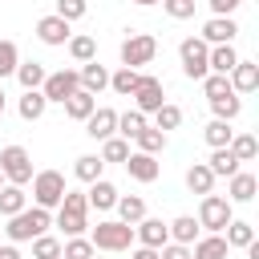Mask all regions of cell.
<instances>
[{
  "instance_id": "cell-1",
  "label": "cell",
  "mask_w": 259,
  "mask_h": 259,
  "mask_svg": "<svg viewBox=\"0 0 259 259\" xmlns=\"http://www.w3.org/2000/svg\"><path fill=\"white\" fill-rule=\"evenodd\" d=\"M49 227H53V214H49L45 206H24L20 214H12V219H8V227H4V231H8V239H12V243H28V239L45 235Z\"/></svg>"
},
{
  "instance_id": "cell-2",
  "label": "cell",
  "mask_w": 259,
  "mask_h": 259,
  "mask_svg": "<svg viewBox=\"0 0 259 259\" xmlns=\"http://www.w3.org/2000/svg\"><path fill=\"white\" fill-rule=\"evenodd\" d=\"M89 202H85V194L81 190H65V198H61V214H57V227L69 235V239H77L85 227H89Z\"/></svg>"
},
{
  "instance_id": "cell-3",
  "label": "cell",
  "mask_w": 259,
  "mask_h": 259,
  "mask_svg": "<svg viewBox=\"0 0 259 259\" xmlns=\"http://www.w3.org/2000/svg\"><path fill=\"white\" fill-rule=\"evenodd\" d=\"M89 243H93V251H130L134 227H125V223H117V219H105V223L93 227Z\"/></svg>"
},
{
  "instance_id": "cell-4",
  "label": "cell",
  "mask_w": 259,
  "mask_h": 259,
  "mask_svg": "<svg viewBox=\"0 0 259 259\" xmlns=\"http://www.w3.org/2000/svg\"><path fill=\"white\" fill-rule=\"evenodd\" d=\"M0 174H4L8 186L32 182V158H28V150L24 146H4L0 150Z\"/></svg>"
},
{
  "instance_id": "cell-5",
  "label": "cell",
  "mask_w": 259,
  "mask_h": 259,
  "mask_svg": "<svg viewBox=\"0 0 259 259\" xmlns=\"http://www.w3.org/2000/svg\"><path fill=\"white\" fill-rule=\"evenodd\" d=\"M65 174L61 170H40V174H32V198H36V206H61V198H65Z\"/></svg>"
},
{
  "instance_id": "cell-6",
  "label": "cell",
  "mask_w": 259,
  "mask_h": 259,
  "mask_svg": "<svg viewBox=\"0 0 259 259\" xmlns=\"http://www.w3.org/2000/svg\"><path fill=\"white\" fill-rule=\"evenodd\" d=\"M231 219H235V210H231V202H227L223 194H202V206H198V227H206L210 235H223Z\"/></svg>"
},
{
  "instance_id": "cell-7",
  "label": "cell",
  "mask_w": 259,
  "mask_h": 259,
  "mask_svg": "<svg viewBox=\"0 0 259 259\" xmlns=\"http://www.w3.org/2000/svg\"><path fill=\"white\" fill-rule=\"evenodd\" d=\"M206 53H210V45L202 40V36H186L182 45H178V57H182V73L190 77V81H202L210 69H206Z\"/></svg>"
},
{
  "instance_id": "cell-8",
  "label": "cell",
  "mask_w": 259,
  "mask_h": 259,
  "mask_svg": "<svg viewBox=\"0 0 259 259\" xmlns=\"http://www.w3.org/2000/svg\"><path fill=\"white\" fill-rule=\"evenodd\" d=\"M154 53H158V40H154L150 32H134V36L121 40V65H125V69H142V65H150Z\"/></svg>"
},
{
  "instance_id": "cell-9",
  "label": "cell",
  "mask_w": 259,
  "mask_h": 259,
  "mask_svg": "<svg viewBox=\"0 0 259 259\" xmlns=\"http://www.w3.org/2000/svg\"><path fill=\"white\" fill-rule=\"evenodd\" d=\"M81 89V81H77V69H57V73H45V85H40V93H45V101H69L73 93Z\"/></svg>"
},
{
  "instance_id": "cell-10",
  "label": "cell",
  "mask_w": 259,
  "mask_h": 259,
  "mask_svg": "<svg viewBox=\"0 0 259 259\" xmlns=\"http://www.w3.org/2000/svg\"><path fill=\"white\" fill-rule=\"evenodd\" d=\"M130 97H134V109H138V113H154V109L166 105V93H162V81H158V77H142Z\"/></svg>"
},
{
  "instance_id": "cell-11",
  "label": "cell",
  "mask_w": 259,
  "mask_h": 259,
  "mask_svg": "<svg viewBox=\"0 0 259 259\" xmlns=\"http://www.w3.org/2000/svg\"><path fill=\"white\" fill-rule=\"evenodd\" d=\"M134 239L142 243V247H166L170 243V231H166V223L162 219H142V223H134Z\"/></svg>"
},
{
  "instance_id": "cell-12",
  "label": "cell",
  "mask_w": 259,
  "mask_h": 259,
  "mask_svg": "<svg viewBox=\"0 0 259 259\" xmlns=\"http://www.w3.org/2000/svg\"><path fill=\"white\" fill-rule=\"evenodd\" d=\"M227 81H231V89H235V93H255V89H259V65L239 57V65L227 73Z\"/></svg>"
},
{
  "instance_id": "cell-13",
  "label": "cell",
  "mask_w": 259,
  "mask_h": 259,
  "mask_svg": "<svg viewBox=\"0 0 259 259\" xmlns=\"http://www.w3.org/2000/svg\"><path fill=\"white\" fill-rule=\"evenodd\" d=\"M235 32H239V24H235L231 16H210V20L202 24V40H206V45H231Z\"/></svg>"
},
{
  "instance_id": "cell-14",
  "label": "cell",
  "mask_w": 259,
  "mask_h": 259,
  "mask_svg": "<svg viewBox=\"0 0 259 259\" xmlns=\"http://www.w3.org/2000/svg\"><path fill=\"white\" fill-rule=\"evenodd\" d=\"M113 130H117V113H113V109H93V113L85 117V134H89L93 142L113 138Z\"/></svg>"
},
{
  "instance_id": "cell-15",
  "label": "cell",
  "mask_w": 259,
  "mask_h": 259,
  "mask_svg": "<svg viewBox=\"0 0 259 259\" xmlns=\"http://www.w3.org/2000/svg\"><path fill=\"white\" fill-rule=\"evenodd\" d=\"M77 81H81V89L85 93H101V89H109V69L105 65H97V61H89V65H81L77 69Z\"/></svg>"
},
{
  "instance_id": "cell-16",
  "label": "cell",
  "mask_w": 259,
  "mask_h": 259,
  "mask_svg": "<svg viewBox=\"0 0 259 259\" xmlns=\"http://www.w3.org/2000/svg\"><path fill=\"white\" fill-rule=\"evenodd\" d=\"M121 166L130 170V178H134V182H154V178H158V170H162L154 154H130Z\"/></svg>"
},
{
  "instance_id": "cell-17",
  "label": "cell",
  "mask_w": 259,
  "mask_h": 259,
  "mask_svg": "<svg viewBox=\"0 0 259 259\" xmlns=\"http://www.w3.org/2000/svg\"><path fill=\"white\" fill-rule=\"evenodd\" d=\"M85 202H89V206H97V210H113V206H117V186H113V182H105V178H97V182H89Z\"/></svg>"
},
{
  "instance_id": "cell-18",
  "label": "cell",
  "mask_w": 259,
  "mask_h": 259,
  "mask_svg": "<svg viewBox=\"0 0 259 259\" xmlns=\"http://www.w3.org/2000/svg\"><path fill=\"white\" fill-rule=\"evenodd\" d=\"M36 36H40L45 45H65V40H69V24H65L61 16H40V20H36Z\"/></svg>"
},
{
  "instance_id": "cell-19",
  "label": "cell",
  "mask_w": 259,
  "mask_h": 259,
  "mask_svg": "<svg viewBox=\"0 0 259 259\" xmlns=\"http://www.w3.org/2000/svg\"><path fill=\"white\" fill-rule=\"evenodd\" d=\"M235 65H239V53H235L231 45H210V53H206V69H210V73H223V77H227Z\"/></svg>"
},
{
  "instance_id": "cell-20",
  "label": "cell",
  "mask_w": 259,
  "mask_h": 259,
  "mask_svg": "<svg viewBox=\"0 0 259 259\" xmlns=\"http://www.w3.org/2000/svg\"><path fill=\"white\" fill-rule=\"evenodd\" d=\"M255 190H259V178L247 174V170H239V174H231V198L227 202H251Z\"/></svg>"
},
{
  "instance_id": "cell-21",
  "label": "cell",
  "mask_w": 259,
  "mask_h": 259,
  "mask_svg": "<svg viewBox=\"0 0 259 259\" xmlns=\"http://www.w3.org/2000/svg\"><path fill=\"white\" fill-rule=\"evenodd\" d=\"M166 231H170V243H182V247H190V243L198 239V219H190V214H178L174 223H166Z\"/></svg>"
},
{
  "instance_id": "cell-22",
  "label": "cell",
  "mask_w": 259,
  "mask_h": 259,
  "mask_svg": "<svg viewBox=\"0 0 259 259\" xmlns=\"http://www.w3.org/2000/svg\"><path fill=\"white\" fill-rule=\"evenodd\" d=\"M24 206H28L24 186H8V182H4V186H0V214H4V219H12V214H20Z\"/></svg>"
},
{
  "instance_id": "cell-23",
  "label": "cell",
  "mask_w": 259,
  "mask_h": 259,
  "mask_svg": "<svg viewBox=\"0 0 259 259\" xmlns=\"http://www.w3.org/2000/svg\"><path fill=\"white\" fill-rule=\"evenodd\" d=\"M227 239L223 235H206V239H194V251H190V259H227Z\"/></svg>"
},
{
  "instance_id": "cell-24",
  "label": "cell",
  "mask_w": 259,
  "mask_h": 259,
  "mask_svg": "<svg viewBox=\"0 0 259 259\" xmlns=\"http://www.w3.org/2000/svg\"><path fill=\"white\" fill-rule=\"evenodd\" d=\"M186 186H190V194H210V190H214L210 166H206V162H194V166L186 170Z\"/></svg>"
},
{
  "instance_id": "cell-25",
  "label": "cell",
  "mask_w": 259,
  "mask_h": 259,
  "mask_svg": "<svg viewBox=\"0 0 259 259\" xmlns=\"http://www.w3.org/2000/svg\"><path fill=\"white\" fill-rule=\"evenodd\" d=\"M117 223H125V227H134V223H142L146 219V202L138 198V194H117Z\"/></svg>"
},
{
  "instance_id": "cell-26",
  "label": "cell",
  "mask_w": 259,
  "mask_h": 259,
  "mask_svg": "<svg viewBox=\"0 0 259 259\" xmlns=\"http://www.w3.org/2000/svg\"><path fill=\"white\" fill-rule=\"evenodd\" d=\"M93 109H97V97H93V93H85V89H77V93L65 101V113H69L73 121H85Z\"/></svg>"
},
{
  "instance_id": "cell-27",
  "label": "cell",
  "mask_w": 259,
  "mask_h": 259,
  "mask_svg": "<svg viewBox=\"0 0 259 259\" xmlns=\"http://www.w3.org/2000/svg\"><path fill=\"white\" fill-rule=\"evenodd\" d=\"M45 105H49V101H45L40 89H24V97H20V117H24V121H40V117H45Z\"/></svg>"
},
{
  "instance_id": "cell-28",
  "label": "cell",
  "mask_w": 259,
  "mask_h": 259,
  "mask_svg": "<svg viewBox=\"0 0 259 259\" xmlns=\"http://www.w3.org/2000/svg\"><path fill=\"white\" fill-rule=\"evenodd\" d=\"M202 138H206V146H210V150H227V146H231V138H235V130H231V121H219V117H214V121L202 130Z\"/></svg>"
},
{
  "instance_id": "cell-29",
  "label": "cell",
  "mask_w": 259,
  "mask_h": 259,
  "mask_svg": "<svg viewBox=\"0 0 259 259\" xmlns=\"http://www.w3.org/2000/svg\"><path fill=\"white\" fill-rule=\"evenodd\" d=\"M16 81H20L24 89H40V85H45V65H40V61H20V65H16Z\"/></svg>"
},
{
  "instance_id": "cell-30",
  "label": "cell",
  "mask_w": 259,
  "mask_h": 259,
  "mask_svg": "<svg viewBox=\"0 0 259 259\" xmlns=\"http://www.w3.org/2000/svg\"><path fill=\"white\" fill-rule=\"evenodd\" d=\"M138 81H142V73H138V69H125V65H121L117 73H109V89L121 93V97H130V93L138 89Z\"/></svg>"
},
{
  "instance_id": "cell-31",
  "label": "cell",
  "mask_w": 259,
  "mask_h": 259,
  "mask_svg": "<svg viewBox=\"0 0 259 259\" xmlns=\"http://www.w3.org/2000/svg\"><path fill=\"white\" fill-rule=\"evenodd\" d=\"M65 45H69V57L81 61V65H89V61L97 57V40H93V36H69Z\"/></svg>"
},
{
  "instance_id": "cell-32",
  "label": "cell",
  "mask_w": 259,
  "mask_h": 259,
  "mask_svg": "<svg viewBox=\"0 0 259 259\" xmlns=\"http://www.w3.org/2000/svg\"><path fill=\"white\" fill-rule=\"evenodd\" d=\"M134 142H138V154H154V158H158V154L166 150V134H162V130H150V125H146Z\"/></svg>"
},
{
  "instance_id": "cell-33",
  "label": "cell",
  "mask_w": 259,
  "mask_h": 259,
  "mask_svg": "<svg viewBox=\"0 0 259 259\" xmlns=\"http://www.w3.org/2000/svg\"><path fill=\"white\" fill-rule=\"evenodd\" d=\"M227 150L235 154V162H251V158L259 154V142H255V134H235Z\"/></svg>"
},
{
  "instance_id": "cell-34",
  "label": "cell",
  "mask_w": 259,
  "mask_h": 259,
  "mask_svg": "<svg viewBox=\"0 0 259 259\" xmlns=\"http://www.w3.org/2000/svg\"><path fill=\"white\" fill-rule=\"evenodd\" d=\"M206 166H210V174H214V178H231V174H239V162H235V154H231V150H214Z\"/></svg>"
},
{
  "instance_id": "cell-35",
  "label": "cell",
  "mask_w": 259,
  "mask_h": 259,
  "mask_svg": "<svg viewBox=\"0 0 259 259\" xmlns=\"http://www.w3.org/2000/svg\"><path fill=\"white\" fill-rule=\"evenodd\" d=\"M101 166H105V162H101L97 154H81V158L73 162V174H77L81 182H97V178H101Z\"/></svg>"
},
{
  "instance_id": "cell-36",
  "label": "cell",
  "mask_w": 259,
  "mask_h": 259,
  "mask_svg": "<svg viewBox=\"0 0 259 259\" xmlns=\"http://www.w3.org/2000/svg\"><path fill=\"white\" fill-rule=\"evenodd\" d=\"M223 239H227V247H247V243H255V227H251V223H239V219H231Z\"/></svg>"
},
{
  "instance_id": "cell-37",
  "label": "cell",
  "mask_w": 259,
  "mask_h": 259,
  "mask_svg": "<svg viewBox=\"0 0 259 259\" xmlns=\"http://www.w3.org/2000/svg\"><path fill=\"white\" fill-rule=\"evenodd\" d=\"M117 130H121V138H125V142H130V138H138V134L146 130V113H138V109L117 113Z\"/></svg>"
},
{
  "instance_id": "cell-38",
  "label": "cell",
  "mask_w": 259,
  "mask_h": 259,
  "mask_svg": "<svg viewBox=\"0 0 259 259\" xmlns=\"http://www.w3.org/2000/svg\"><path fill=\"white\" fill-rule=\"evenodd\" d=\"M202 93H206L210 101H219V97H231L235 89H231V81H227L223 73H206V77H202Z\"/></svg>"
},
{
  "instance_id": "cell-39",
  "label": "cell",
  "mask_w": 259,
  "mask_h": 259,
  "mask_svg": "<svg viewBox=\"0 0 259 259\" xmlns=\"http://www.w3.org/2000/svg\"><path fill=\"white\" fill-rule=\"evenodd\" d=\"M178 125H182V109H178V105H170V101H166L162 109H154V130H162V134H166V130H178Z\"/></svg>"
},
{
  "instance_id": "cell-40",
  "label": "cell",
  "mask_w": 259,
  "mask_h": 259,
  "mask_svg": "<svg viewBox=\"0 0 259 259\" xmlns=\"http://www.w3.org/2000/svg\"><path fill=\"white\" fill-rule=\"evenodd\" d=\"M130 158V142L125 138H105L101 142V162H125Z\"/></svg>"
},
{
  "instance_id": "cell-41",
  "label": "cell",
  "mask_w": 259,
  "mask_h": 259,
  "mask_svg": "<svg viewBox=\"0 0 259 259\" xmlns=\"http://www.w3.org/2000/svg\"><path fill=\"white\" fill-rule=\"evenodd\" d=\"M32 259H61V239L36 235V239H32Z\"/></svg>"
},
{
  "instance_id": "cell-42",
  "label": "cell",
  "mask_w": 259,
  "mask_h": 259,
  "mask_svg": "<svg viewBox=\"0 0 259 259\" xmlns=\"http://www.w3.org/2000/svg\"><path fill=\"white\" fill-rule=\"evenodd\" d=\"M97 251H93V243L89 239H69V243H61V259H93Z\"/></svg>"
},
{
  "instance_id": "cell-43",
  "label": "cell",
  "mask_w": 259,
  "mask_h": 259,
  "mask_svg": "<svg viewBox=\"0 0 259 259\" xmlns=\"http://www.w3.org/2000/svg\"><path fill=\"white\" fill-rule=\"evenodd\" d=\"M210 109H214V117H219V121H231V117H239L243 101H239V93H231V97H219V101H210Z\"/></svg>"
},
{
  "instance_id": "cell-44",
  "label": "cell",
  "mask_w": 259,
  "mask_h": 259,
  "mask_svg": "<svg viewBox=\"0 0 259 259\" xmlns=\"http://www.w3.org/2000/svg\"><path fill=\"white\" fill-rule=\"evenodd\" d=\"M16 65H20L16 45H12V40H0V77H12V73H16Z\"/></svg>"
},
{
  "instance_id": "cell-45",
  "label": "cell",
  "mask_w": 259,
  "mask_h": 259,
  "mask_svg": "<svg viewBox=\"0 0 259 259\" xmlns=\"http://www.w3.org/2000/svg\"><path fill=\"white\" fill-rule=\"evenodd\" d=\"M53 16H61L65 24H73V20L85 16V0H57V12Z\"/></svg>"
},
{
  "instance_id": "cell-46",
  "label": "cell",
  "mask_w": 259,
  "mask_h": 259,
  "mask_svg": "<svg viewBox=\"0 0 259 259\" xmlns=\"http://www.w3.org/2000/svg\"><path fill=\"white\" fill-rule=\"evenodd\" d=\"M162 8H166L170 20H190L194 16V0H162Z\"/></svg>"
},
{
  "instance_id": "cell-47",
  "label": "cell",
  "mask_w": 259,
  "mask_h": 259,
  "mask_svg": "<svg viewBox=\"0 0 259 259\" xmlns=\"http://www.w3.org/2000/svg\"><path fill=\"white\" fill-rule=\"evenodd\" d=\"M158 259H190V247H182V243H166V247H158Z\"/></svg>"
},
{
  "instance_id": "cell-48",
  "label": "cell",
  "mask_w": 259,
  "mask_h": 259,
  "mask_svg": "<svg viewBox=\"0 0 259 259\" xmlns=\"http://www.w3.org/2000/svg\"><path fill=\"white\" fill-rule=\"evenodd\" d=\"M206 4H210V12H214V16H231L243 0H206Z\"/></svg>"
},
{
  "instance_id": "cell-49",
  "label": "cell",
  "mask_w": 259,
  "mask_h": 259,
  "mask_svg": "<svg viewBox=\"0 0 259 259\" xmlns=\"http://www.w3.org/2000/svg\"><path fill=\"white\" fill-rule=\"evenodd\" d=\"M130 259H158V251H154V247H138Z\"/></svg>"
},
{
  "instance_id": "cell-50",
  "label": "cell",
  "mask_w": 259,
  "mask_h": 259,
  "mask_svg": "<svg viewBox=\"0 0 259 259\" xmlns=\"http://www.w3.org/2000/svg\"><path fill=\"white\" fill-rule=\"evenodd\" d=\"M0 259H20V251L16 247H0Z\"/></svg>"
},
{
  "instance_id": "cell-51",
  "label": "cell",
  "mask_w": 259,
  "mask_h": 259,
  "mask_svg": "<svg viewBox=\"0 0 259 259\" xmlns=\"http://www.w3.org/2000/svg\"><path fill=\"white\" fill-rule=\"evenodd\" d=\"M134 4H142V8H150V4H162V0H134Z\"/></svg>"
},
{
  "instance_id": "cell-52",
  "label": "cell",
  "mask_w": 259,
  "mask_h": 259,
  "mask_svg": "<svg viewBox=\"0 0 259 259\" xmlns=\"http://www.w3.org/2000/svg\"><path fill=\"white\" fill-rule=\"evenodd\" d=\"M0 117H4V89H0Z\"/></svg>"
},
{
  "instance_id": "cell-53",
  "label": "cell",
  "mask_w": 259,
  "mask_h": 259,
  "mask_svg": "<svg viewBox=\"0 0 259 259\" xmlns=\"http://www.w3.org/2000/svg\"><path fill=\"white\" fill-rule=\"evenodd\" d=\"M0 186H4V174H0Z\"/></svg>"
},
{
  "instance_id": "cell-54",
  "label": "cell",
  "mask_w": 259,
  "mask_h": 259,
  "mask_svg": "<svg viewBox=\"0 0 259 259\" xmlns=\"http://www.w3.org/2000/svg\"><path fill=\"white\" fill-rule=\"evenodd\" d=\"M0 247H4V243H0Z\"/></svg>"
},
{
  "instance_id": "cell-55",
  "label": "cell",
  "mask_w": 259,
  "mask_h": 259,
  "mask_svg": "<svg viewBox=\"0 0 259 259\" xmlns=\"http://www.w3.org/2000/svg\"><path fill=\"white\" fill-rule=\"evenodd\" d=\"M93 259H97V255H93Z\"/></svg>"
}]
</instances>
